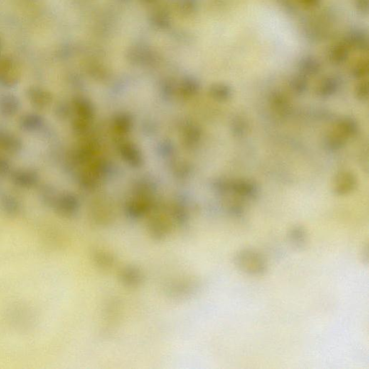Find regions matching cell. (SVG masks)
Segmentation results:
<instances>
[{"mask_svg": "<svg viewBox=\"0 0 369 369\" xmlns=\"http://www.w3.org/2000/svg\"><path fill=\"white\" fill-rule=\"evenodd\" d=\"M234 264L239 271L251 276H260L266 274L268 265L264 256L256 249L245 248L236 252Z\"/></svg>", "mask_w": 369, "mask_h": 369, "instance_id": "obj_1", "label": "cell"}, {"mask_svg": "<svg viewBox=\"0 0 369 369\" xmlns=\"http://www.w3.org/2000/svg\"><path fill=\"white\" fill-rule=\"evenodd\" d=\"M20 77V72L16 62L6 56L0 57V83L12 87L18 83Z\"/></svg>", "mask_w": 369, "mask_h": 369, "instance_id": "obj_2", "label": "cell"}, {"mask_svg": "<svg viewBox=\"0 0 369 369\" xmlns=\"http://www.w3.org/2000/svg\"><path fill=\"white\" fill-rule=\"evenodd\" d=\"M356 186V176L352 172L343 170L335 175L332 188L335 195L344 196L352 193Z\"/></svg>", "mask_w": 369, "mask_h": 369, "instance_id": "obj_3", "label": "cell"}, {"mask_svg": "<svg viewBox=\"0 0 369 369\" xmlns=\"http://www.w3.org/2000/svg\"><path fill=\"white\" fill-rule=\"evenodd\" d=\"M230 193L243 199H254L258 195V185L249 180H231Z\"/></svg>", "mask_w": 369, "mask_h": 369, "instance_id": "obj_4", "label": "cell"}, {"mask_svg": "<svg viewBox=\"0 0 369 369\" xmlns=\"http://www.w3.org/2000/svg\"><path fill=\"white\" fill-rule=\"evenodd\" d=\"M288 240L295 250H304L308 243L307 231L303 226H293L288 232Z\"/></svg>", "mask_w": 369, "mask_h": 369, "instance_id": "obj_5", "label": "cell"}, {"mask_svg": "<svg viewBox=\"0 0 369 369\" xmlns=\"http://www.w3.org/2000/svg\"><path fill=\"white\" fill-rule=\"evenodd\" d=\"M120 279L122 284L127 287L136 288L143 282V275L137 268L129 266L121 271Z\"/></svg>", "mask_w": 369, "mask_h": 369, "instance_id": "obj_6", "label": "cell"}, {"mask_svg": "<svg viewBox=\"0 0 369 369\" xmlns=\"http://www.w3.org/2000/svg\"><path fill=\"white\" fill-rule=\"evenodd\" d=\"M339 88L340 82L336 77H326L318 85L317 95L323 98H328L335 95Z\"/></svg>", "mask_w": 369, "mask_h": 369, "instance_id": "obj_7", "label": "cell"}, {"mask_svg": "<svg viewBox=\"0 0 369 369\" xmlns=\"http://www.w3.org/2000/svg\"><path fill=\"white\" fill-rule=\"evenodd\" d=\"M348 138L341 134L338 129L332 131L325 139V146L328 151H336L344 147Z\"/></svg>", "mask_w": 369, "mask_h": 369, "instance_id": "obj_8", "label": "cell"}, {"mask_svg": "<svg viewBox=\"0 0 369 369\" xmlns=\"http://www.w3.org/2000/svg\"><path fill=\"white\" fill-rule=\"evenodd\" d=\"M336 129L345 137L348 138L355 136L358 133V125L355 119L347 116L340 119Z\"/></svg>", "mask_w": 369, "mask_h": 369, "instance_id": "obj_9", "label": "cell"}, {"mask_svg": "<svg viewBox=\"0 0 369 369\" xmlns=\"http://www.w3.org/2000/svg\"><path fill=\"white\" fill-rule=\"evenodd\" d=\"M30 102L37 107L43 108L49 104L50 95L46 91L33 87L28 91Z\"/></svg>", "mask_w": 369, "mask_h": 369, "instance_id": "obj_10", "label": "cell"}, {"mask_svg": "<svg viewBox=\"0 0 369 369\" xmlns=\"http://www.w3.org/2000/svg\"><path fill=\"white\" fill-rule=\"evenodd\" d=\"M14 181L19 186L30 188L38 181V175L33 171L18 172L14 175Z\"/></svg>", "mask_w": 369, "mask_h": 369, "instance_id": "obj_11", "label": "cell"}, {"mask_svg": "<svg viewBox=\"0 0 369 369\" xmlns=\"http://www.w3.org/2000/svg\"><path fill=\"white\" fill-rule=\"evenodd\" d=\"M299 68L304 76L318 75L320 71V65L318 61L312 57H306L300 62Z\"/></svg>", "mask_w": 369, "mask_h": 369, "instance_id": "obj_12", "label": "cell"}, {"mask_svg": "<svg viewBox=\"0 0 369 369\" xmlns=\"http://www.w3.org/2000/svg\"><path fill=\"white\" fill-rule=\"evenodd\" d=\"M56 209L60 215L70 217L73 215L77 209L76 202L72 198H62L57 202L55 205Z\"/></svg>", "mask_w": 369, "mask_h": 369, "instance_id": "obj_13", "label": "cell"}, {"mask_svg": "<svg viewBox=\"0 0 369 369\" xmlns=\"http://www.w3.org/2000/svg\"><path fill=\"white\" fill-rule=\"evenodd\" d=\"M93 260L97 266L102 269H109L115 263L112 254L106 251L99 250L93 254Z\"/></svg>", "mask_w": 369, "mask_h": 369, "instance_id": "obj_14", "label": "cell"}, {"mask_svg": "<svg viewBox=\"0 0 369 369\" xmlns=\"http://www.w3.org/2000/svg\"><path fill=\"white\" fill-rule=\"evenodd\" d=\"M212 97L219 101H227L232 97V90L230 86L225 84L214 85L210 89Z\"/></svg>", "mask_w": 369, "mask_h": 369, "instance_id": "obj_15", "label": "cell"}, {"mask_svg": "<svg viewBox=\"0 0 369 369\" xmlns=\"http://www.w3.org/2000/svg\"><path fill=\"white\" fill-rule=\"evenodd\" d=\"M290 88L296 95H302L308 89V81L306 76L298 75L290 81Z\"/></svg>", "mask_w": 369, "mask_h": 369, "instance_id": "obj_16", "label": "cell"}, {"mask_svg": "<svg viewBox=\"0 0 369 369\" xmlns=\"http://www.w3.org/2000/svg\"><path fill=\"white\" fill-rule=\"evenodd\" d=\"M18 100L13 96H6L0 101V109L6 115H13L18 110Z\"/></svg>", "mask_w": 369, "mask_h": 369, "instance_id": "obj_17", "label": "cell"}, {"mask_svg": "<svg viewBox=\"0 0 369 369\" xmlns=\"http://www.w3.org/2000/svg\"><path fill=\"white\" fill-rule=\"evenodd\" d=\"M271 101L276 109H286L289 106V100L286 96L281 92H274L271 94Z\"/></svg>", "mask_w": 369, "mask_h": 369, "instance_id": "obj_18", "label": "cell"}, {"mask_svg": "<svg viewBox=\"0 0 369 369\" xmlns=\"http://www.w3.org/2000/svg\"><path fill=\"white\" fill-rule=\"evenodd\" d=\"M2 209L5 212V215L10 216V217H14L19 213L20 207L18 203L15 200H5L2 203Z\"/></svg>", "mask_w": 369, "mask_h": 369, "instance_id": "obj_19", "label": "cell"}, {"mask_svg": "<svg viewBox=\"0 0 369 369\" xmlns=\"http://www.w3.org/2000/svg\"><path fill=\"white\" fill-rule=\"evenodd\" d=\"M42 124H43V121H42L41 118L34 115L26 116L23 119V122H22L23 127L28 130L37 129Z\"/></svg>", "mask_w": 369, "mask_h": 369, "instance_id": "obj_20", "label": "cell"}, {"mask_svg": "<svg viewBox=\"0 0 369 369\" xmlns=\"http://www.w3.org/2000/svg\"><path fill=\"white\" fill-rule=\"evenodd\" d=\"M355 95L358 100L365 101L368 97V84L367 81H362L355 88Z\"/></svg>", "mask_w": 369, "mask_h": 369, "instance_id": "obj_21", "label": "cell"}, {"mask_svg": "<svg viewBox=\"0 0 369 369\" xmlns=\"http://www.w3.org/2000/svg\"><path fill=\"white\" fill-rule=\"evenodd\" d=\"M247 129V124L242 118H237L234 120L232 125V131L234 136H242L245 134Z\"/></svg>", "mask_w": 369, "mask_h": 369, "instance_id": "obj_22", "label": "cell"}, {"mask_svg": "<svg viewBox=\"0 0 369 369\" xmlns=\"http://www.w3.org/2000/svg\"><path fill=\"white\" fill-rule=\"evenodd\" d=\"M347 57H348V52L346 49H341V48H337L332 52L331 56H330V60L332 62L335 64V65H340V64L343 63L345 60H346Z\"/></svg>", "mask_w": 369, "mask_h": 369, "instance_id": "obj_23", "label": "cell"}, {"mask_svg": "<svg viewBox=\"0 0 369 369\" xmlns=\"http://www.w3.org/2000/svg\"><path fill=\"white\" fill-rule=\"evenodd\" d=\"M368 67L367 63H361L355 66L352 71V75L355 79H362L368 73Z\"/></svg>", "mask_w": 369, "mask_h": 369, "instance_id": "obj_24", "label": "cell"}, {"mask_svg": "<svg viewBox=\"0 0 369 369\" xmlns=\"http://www.w3.org/2000/svg\"><path fill=\"white\" fill-rule=\"evenodd\" d=\"M8 170V165L3 160H0V173H5Z\"/></svg>", "mask_w": 369, "mask_h": 369, "instance_id": "obj_25", "label": "cell"}, {"mask_svg": "<svg viewBox=\"0 0 369 369\" xmlns=\"http://www.w3.org/2000/svg\"><path fill=\"white\" fill-rule=\"evenodd\" d=\"M304 1L306 4L314 5L317 3L318 0H304Z\"/></svg>", "mask_w": 369, "mask_h": 369, "instance_id": "obj_26", "label": "cell"}, {"mask_svg": "<svg viewBox=\"0 0 369 369\" xmlns=\"http://www.w3.org/2000/svg\"><path fill=\"white\" fill-rule=\"evenodd\" d=\"M1 45H2L1 39H0V49H1Z\"/></svg>", "mask_w": 369, "mask_h": 369, "instance_id": "obj_27", "label": "cell"}]
</instances>
